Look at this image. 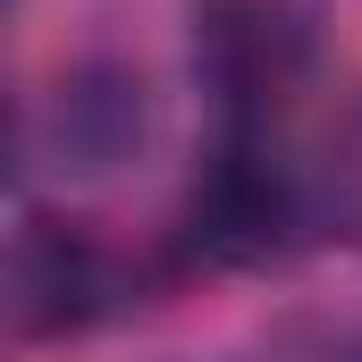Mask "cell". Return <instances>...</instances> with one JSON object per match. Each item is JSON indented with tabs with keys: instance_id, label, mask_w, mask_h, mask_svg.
I'll return each mask as SVG.
<instances>
[{
	"instance_id": "1",
	"label": "cell",
	"mask_w": 362,
	"mask_h": 362,
	"mask_svg": "<svg viewBox=\"0 0 362 362\" xmlns=\"http://www.w3.org/2000/svg\"><path fill=\"white\" fill-rule=\"evenodd\" d=\"M312 219H320V185H303L278 127H219L211 160L185 185L177 245L202 270H270L303 245Z\"/></svg>"
},
{
	"instance_id": "4",
	"label": "cell",
	"mask_w": 362,
	"mask_h": 362,
	"mask_svg": "<svg viewBox=\"0 0 362 362\" xmlns=\"http://www.w3.org/2000/svg\"><path fill=\"white\" fill-rule=\"evenodd\" d=\"M135 144H144V76L110 59L59 68L51 93L25 101V127H17L25 169H51V177H101Z\"/></svg>"
},
{
	"instance_id": "6",
	"label": "cell",
	"mask_w": 362,
	"mask_h": 362,
	"mask_svg": "<svg viewBox=\"0 0 362 362\" xmlns=\"http://www.w3.org/2000/svg\"><path fill=\"white\" fill-rule=\"evenodd\" d=\"M320 362H362V329H337V337H329V354Z\"/></svg>"
},
{
	"instance_id": "2",
	"label": "cell",
	"mask_w": 362,
	"mask_h": 362,
	"mask_svg": "<svg viewBox=\"0 0 362 362\" xmlns=\"http://www.w3.org/2000/svg\"><path fill=\"white\" fill-rule=\"evenodd\" d=\"M320 68L312 0H194V76L219 127H278Z\"/></svg>"
},
{
	"instance_id": "3",
	"label": "cell",
	"mask_w": 362,
	"mask_h": 362,
	"mask_svg": "<svg viewBox=\"0 0 362 362\" xmlns=\"http://www.w3.org/2000/svg\"><path fill=\"white\" fill-rule=\"evenodd\" d=\"M127 303V262L93 236L85 219L34 211L8 236V329L25 346L42 337H85L93 320H110Z\"/></svg>"
},
{
	"instance_id": "5",
	"label": "cell",
	"mask_w": 362,
	"mask_h": 362,
	"mask_svg": "<svg viewBox=\"0 0 362 362\" xmlns=\"http://www.w3.org/2000/svg\"><path fill=\"white\" fill-rule=\"evenodd\" d=\"M320 219L346 236V245H362V93L354 110H346V127L329 135V160H320Z\"/></svg>"
}]
</instances>
